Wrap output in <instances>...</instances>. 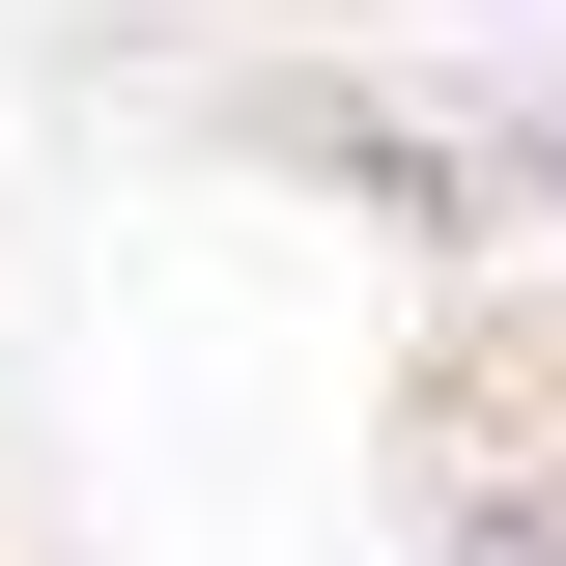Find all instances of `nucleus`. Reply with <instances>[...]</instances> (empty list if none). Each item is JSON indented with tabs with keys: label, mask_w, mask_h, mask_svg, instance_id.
Returning <instances> with one entry per match:
<instances>
[{
	"label": "nucleus",
	"mask_w": 566,
	"mask_h": 566,
	"mask_svg": "<svg viewBox=\"0 0 566 566\" xmlns=\"http://www.w3.org/2000/svg\"><path fill=\"white\" fill-rule=\"evenodd\" d=\"M482 170H510V227H566V85H538V114H482Z\"/></svg>",
	"instance_id": "nucleus-3"
},
{
	"label": "nucleus",
	"mask_w": 566,
	"mask_h": 566,
	"mask_svg": "<svg viewBox=\"0 0 566 566\" xmlns=\"http://www.w3.org/2000/svg\"><path fill=\"white\" fill-rule=\"evenodd\" d=\"M255 142H283L340 227H397V255H482V227H510L482 114H397V85H255Z\"/></svg>",
	"instance_id": "nucleus-2"
},
{
	"label": "nucleus",
	"mask_w": 566,
	"mask_h": 566,
	"mask_svg": "<svg viewBox=\"0 0 566 566\" xmlns=\"http://www.w3.org/2000/svg\"><path fill=\"white\" fill-rule=\"evenodd\" d=\"M397 538L424 566H566V368L510 340V312H453V340L397 368Z\"/></svg>",
	"instance_id": "nucleus-1"
}]
</instances>
